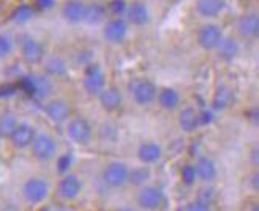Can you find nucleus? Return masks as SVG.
<instances>
[{"label": "nucleus", "mask_w": 259, "mask_h": 211, "mask_svg": "<svg viewBox=\"0 0 259 211\" xmlns=\"http://www.w3.org/2000/svg\"><path fill=\"white\" fill-rule=\"evenodd\" d=\"M49 194V184L43 178H29L22 186V195L29 203H40Z\"/></svg>", "instance_id": "obj_1"}, {"label": "nucleus", "mask_w": 259, "mask_h": 211, "mask_svg": "<svg viewBox=\"0 0 259 211\" xmlns=\"http://www.w3.org/2000/svg\"><path fill=\"white\" fill-rule=\"evenodd\" d=\"M130 170L125 163L115 161L106 166V169L103 170V181L111 188H120L128 181Z\"/></svg>", "instance_id": "obj_2"}, {"label": "nucleus", "mask_w": 259, "mask_h": 211, "mask_svg": "<svg viewBox=\"0 0 259 211\" xmlns=\"http://www.w3.org/2000/svg\"><path fill=\"white\" fill-rule=\"evenodd\" d=\"M57 151L56 140L48 134H36L32 142V153L36 160L40 161H49L51 157H54Z\"/></svg>", "instance_id": "obj_3"}, {"label": "nucleus", "mask_w": 259, "mask_h": 211, "mask_svg": "<svg viewBox=\"0 0 259 211\" xmlns=\"http://www.w3.org/2000/svg\"><path fill=\"white\" fill-rule=\"evenodd\" d=\"M21 54H22V59L27 63L38 65L45 57V47L41 46L40 41H36L35 38L24 35L21 36Z\"/></svg>", "instance_id": "obj_4"}, {"label": "nucleus", "mask_w": 259, "mask_h": 211, "mask_svg": "<svg viewBox=\"0 0 259 211\" xmlns=\"http://www.w3.org/2000/svg\"><path fill=\"white\" fill-rule=\"evenodd\" d=\"M82 84L89 95H100V91L105 88V84H106L105 73L101 71L98 65H89L85 68V76H84Z\"/></svg>", "instance_id": "obj_5"}, {"label": "nucleus", "mask_w": 259, "mask_h": 211, "mask_svg": "<svg viewBox=\"0 0 259 211\" xmlns=\"http://www.w3.org/2000/svg\"><path fill=\"white\" fill-rule=\"evenodd\" d=\"M163 202H164V194L157 186H146L138 194V205L142 209L153 211V209L160 208Z\"/></svg>", "instance_id": "obj_6"}, {"label": "nucleus", "mask_w": 259, "mask_h": 211, "mask_svg": "<svg viewBox=\"0 0 259 211\" xmlns=\"http://www.w3.org/2000/svg\"><path fill=\"white\" fill-rule=\"evenodd\" d=\"M132 95L139 106H146L157 98V87L146 79H138L132 85Z\"/></svg>", "instance_id": "obj_7"}, {"label": "nucleus", "mask_w": 259, "mask_h": 211, "mask_svg": "<svg viewBox=\"0 0 259 211\" xmlns=\"http://www.w3.org/2000/svg\"><path fill=\"white\" fill-rule=\"evenodd\" d=\"M222 39H223V32L215 24L204 25L198 35V43L201 44V47H204L207 50L217 49V46L220 44Z\"/></svg>", "instance_id": "obj_8"}, {"label": "nucleus", "mask_w": 259, "mask_h": 211, "mask_svg": "<svg viewBox=\"0 0 259 211\" xmlns=\"http://www.w3.org/2000/svg\"><path fill=\"white\" fill-rule=\"evenodd\" d=\"M35 129L29 123H18L10 134V140L16 148H27L35 139Z\"/></svg>", "instance_id": "obj_9"}, {"label": "nucleus", "mask_w": 259, "mask_h": 211, "mask_svg": "<svg viewBox=\"0 0 259 211\" xmlns=\"http://www.w3.org/2000/svg\"><path fill=\"white\" fill-rule=\"evenodd\" d=\"M68 136L76 143H87L92 139V128L84 118H73L68 125Z\"/></svg>", "instance_id": "obj_10"}, {"label": "nucleus", "mask_w": 259, "mask_h": 211, "mask_svg": "<svg viewBox=\"0 0 259 211\" xmlns=\"http://www.w3.org/2000/svg\"><path fill=\"white\" fill-rule=\"evenodd\" d=\"M45 112L54 123H63L70 118V106L63 99H53L45 106Z\"/></svg>", "instance_id": "obj_11"}, {"label": "nucleus", "mask_w": 259, "mask_h": 211, "mask_svg": "<svg viewBox=\"0 0 259 211\" xmlns=\"http://www.w3.org/2000/svg\"><path fill=\"white\" fill-rule=\"evenodd\" d=\"M126 32H128V27H126V22L123 19H112L106 24L105 27V39L108 43H112V44H119L122 43L125 36H126Z\"/></svg>", "instance_id": "obj_12"}, {"label": "nucleus", "mask_w": 259, "mask_h": 211, "mask_svg": "<svg viewBox=\"0 0 259 211\" xmlns=\"http://www.w3.org/2000/svg\"><path fill=\"white\" fill-rule=\"evenodd\" d=\"M81 192V181L76 175H65L59 183V194L63 199H76Z\"/></svg>", "instance_id": "obj_13"}, {"label": "nucleus", "mask_w": 259, "mask_h": 211, "mask_svg": "<svg viewBox=\"0 0 259 211\" xmlns=\"http://www.w3.org/2000/svg\"><path fill=\"white\" fill-rule=\"evenodd\" d=\"M100 104L103 106V109L108 112H114L117 111L122 106V95L120 91L115 87H109V88H103L100 91Z\"/></svg>", "instance_id": "obj_14"}, {"label": "nucleus", "mask_w": 259, "mask_h": 211, "mask_svg": "<svg viewBox=\"0 0 259 211\" xmlns=\"http://www.w3.org/2000/svg\"><path fill=\"white\" fill-rule=\"evenodd\" d=\"M239 32L243 38L253 39L259 33V18L256 13H247L239 19Z\"/></svg>", "instance_id": "obj_15"}, {"label": "nucleus", "mask_w": 259, "mask_h": 211, "mask_svg": "<svg viewBox=\"0 0 259 211\" xmlns=\"http://www.w3.org/2000/svg\"><path fill=\"white\" fill-rule=\"evenodd\" d=\"M84 13H85V5L79 2V0H70V2L63 5V10H62L63 18L73 24L81 22L84 19Z\"/></svg>", "instance_id": "obj_16"}, {"label": "nucleus", "mask_w": 259, "mask_h": 211, "mask_svg": "<svg viewBox=\"0 0 259 211\" xmlns=\"http://www.w3.org/2000/svg\"><path fill=\"white\" fill-rule=\"evenodd\" d=\"M138 157L141 163L144 164H152L157 163L161 157V148L160 145H157L155 142H146L142 143L141 147L138 148Z\"/></svg>", "instance_id": "obj_17"}, {"label": "nucleus", "mask_w": 259, "mask_h": 211, "mask_svg": "<svg viewBox=\"0 0 259 211\" xmlns=\"http://www.w3.org/2000/svg\"><path fill=\"white\" fill-rule=\"evenodd\" d=\"M232 101H234V93H232V90L226 85H220L215 90V95L212 99V108L215 111H223V109L229 108Z\"/></svg>", "instance_id": "obj_18"}, {"label": "nucleus", "mask_w": 259, "mask_h": 211, "mask_svg": "<svg viewBox=\"0 0 259 211\" xmlns=\"http://www.w3.org/2000/svg\"><path fill=\"white\" fill-rule=\"evenodd\" d=\"M194 172L196 177H199L202 181H213L217 177V166L209 157H199L196 166H194Z\"/></svg>", "instance_id": "obj_19"}, {"label": "nucleus", "mask_w": 259, "mask_h": 211, "mask_svg": "<svg viewBox=\"0 0 259 211\" xmlns=\"http://www.w3.org/2000/svg\"><path fill=\"white\" fill-rule=\"evenodd\" d=\"M223 0H198L196 10L202 18H215L223 10Z\"/></svg>", "instance_id": "obj_20"}, {"label": "nucleus", "mask_w": 259, "mask_h": 211, "mask_svg": "<svg viewBox=\"0 0 259 211\" xmlns=\"http://www.w3.org/2000/svg\"><path fill=\"white\" fill-rule=\"evenodd\" d=\"M198 114L193 108H187L180 112L179 115V126L182 128V131L185 133H193V131H196V128L199 126V122H198Z\"/></svg>", "instance_id": "obj_21"}, {"label": "nucleus", "mask_w": 259, "mask_h": 211, "mask_svg": "<svg viewBox=\"0 0 259 211\" xmlns=\"http://www.w3.org/2000/svg\"><path fill=\"white\" fill-rule=\"evenodd\" d=\"M217 49H218V57L225 62H229L232 59H236L239 52V44L234 38H223L217 46Z\"/></svg>", "instance_id": "obj_22"}, {"label": "nucleus", "mask_w": 259, "mask_h": 211, "mask_svg": "<svg viewBox=\"0 0 259 211\" xmlns=\"http://www.w3.org/2000/svg\"><path fill=\"white\" fill-rule=\"evenodd\" d=\"M126 10H128V19H130V22H133L135 25H146L149 22V19H150L149 10H147V7L144 4L136 2V4H133L132 7L126 8Z\"/></svg>", "instance_id": "obj_23"}, {"label": "nucleus", "mask_w": 259, "mask_h": 211, "mask_svg": "<svg viewBox=\"0 0 259 211\" xmlns=\"http://www.w3.org/2000/svg\"><path fill=\"white\" fill-rule=\"evenodd\" d=\"M157 96H158L160 106H161L163 109H166V111H174L177 106H179V102H180L179 93H177L174 88H171V87L163 88Z\"/></svg>", "instance_id": "obj_24"}, {"label": "nucleus", "mask_w": 259, "mask_h": 211, "mask_svg": "<svg viewBox=\"0 0 259 211\" xmlns=\"http://www.w3.org/2000/svg\"><path fill=\"white\" fill-rule=\"evenodd\" d=\"M106 16V8L103 7L101 4H92L85 7V13H84V19L87 24L90 25H95V24H100L103 19Z\"/></svg>", "instance_id": "obj_25"}, {"label": "nucleus", "mask_w": 259, "mask_h": 211, "mask_svg": "<svg viewBox=\"0 0 259 211\" xmlns=\"http://www.w3.org/2000/svg\"><path fill=\"white\" fill-rule=\"evenodd\" d=\"M33 81H35V96L36 98H46L53 93V82L48 76L41 74H33Z\"/></svg>", "instance_id": "obj_26"}, {"label": "nucleus", "mask_w": 259, "mask_h": 211, "mask_svg": "<svg viewBox=\"0 0 259 211\" xmlns=\"http://www.w3.org/2000/svg\"><path fill=\"white\" fill-rule=\"evenodd\" d=\"M45 71L49 76H65L67 74V62L59 57L49 59L45 65Z\"/></svg>", "instance_id": "obj_27"}, {"label": "nucleus", "mask_w": 259, "mask_h": 211, "mask_svg": "<svg viewBox=\"0 0 259 211\" xmlns=\"http://www.w3.org/2000/svg\"><path fill=\"white\" fill-rule=\"evenodd\" d=\"M18 120L13 114H4L0 117V136L2 137H10V134L13 133V129L16 128Z\"/></svg>", "instance_id": "obj_28"}, {"label": "nucleus", "mask_w": 259, "mask_h": 211, "mask_svg": "<svg viewBox=\"0 0 259 211\" xmlns=\"http://www.w3.org/2000/svg\"><path fill=\"white\" fill-rule=\"evenodd\" d=\"M33 8L29 7V5H21L18 7L15 11L11 13V21L13 22H16V24H24V22H27L33 18Z\"/></svg>", "instance_id": "obj_29"}, {"label": "nucleus", "mask_w": 259, "mask_h": 211, "mask_svg": "<svg viewBox=\"0 0 259 211\" xmlns=\"http://www.w3.org/2000/svg\"><path fill=\"white\" fill-rule=\"evenodd\" d=\"M150 177V170L149 167H136L135 170H132L128 175V181L133 183L135 186H141V184H144Z\"/></svg>", "instance_id": "obj_30"}, {"label": "nucleus", "mask_w": 259, "mask_h": 211, "mask_svg": "<svg viewBox=\"0 0 259 211\" xmlns=\"http://www.w3.org/2000/svg\"><path fill=\"white\" fill-rule=\"evenodd\" d=\"M180 178H182L184 184H188V186L196 181V172H194V166L185 164L182 167V170H180Z\"/></svg>", "instance_id": "obj_31"}, {"label": "nucleus", "mask_w": 259, "mask_h": 211, "mask_svg": "<svg viewBox=\"0 0 259 211\" xmlns=\"http://www.w3.org/2000/svg\"><path fill=\"white\" fill-rule=\"evenodd\" d=\"M13 49V39L5 35V33H0V59L7 57Z\"/></svg>", "instance_id": "obj_32"}, {"label": "nucleus", "mask_w": 259, "mask_h": 211, "mask_svg": "<svg viewBox=\"0 0 259 211\" xmlns=\"http://www.w3.org/2000/svg\"><path fill=\"white\" fill-rule=\"evenodd\" d=\"M21 88L25 91L27 95L30 96H35V81H33V76H24L21 77V82H19Z\"/></svg>", "instance_id": "obj_33"}, {"label": "nucleus", "mask_w": 259, "mask_h": 211, "mask_svg": "<svg viewBox=\"0 0 259 211\" xmlns=\"http://www.w3.org/2000/svg\"><path fill=\"white\" fill-rule=\"evenodd\" d=\"M71 163H73V157L70 153H65L59 157V161H57V172L60 174H65L67 170L71 167Z\"/></svg>", "instance_id": "obj_34"}, {"label": "nucleus", "mask_w": 259, "mask_h": 211, "mask_svg": "<svg viewBox=\"0 0 259 211\" xmlns=\"http://www.w3.org/2000/svg\"><path fill=\"white\" fill-rule=\"evenodd\" d=\"M108 10H109V13H112V15L120 16L126 11V2H125V0H112V2L109 4V7H108Z\"/></svg>", "instance_id": "obj_35"}, {"label": "nucleus", "mask_w": 259, "mask_h": 211, "mask_svg": "<svg viewBox=\"0 0 259 211\" xmlns=\"http://www.w3.org/2000/svg\"><path fill=\"white\" fill-rule=\"evenodd\" d=\"M213 199H215V191L212 188H202L199 191V194H198V199L196 200L209 205L210 202H213Z\"/></svg>", "instance_id": "obj_36"}, {"label": "nucleus", "mask_w": 259, "mask_h": 211, "mask_svg": "<svg viewBox=\"0 0 259 211\" xmlns=\"http://www.w3.org/2000/svg\"><path fill=\"white\" fill-rule=\"evenodd\" d=\"M187 211H210V206L207 203H202L199 200H194L191 203H188Z\"/></svg>", "instance_id": "obj_37"}, {"label": "nucleus", "mask_w": 259, "mask_h": 211, "mask_svg": "<svg viewBox=\"0 0 259 211\" xmlns=\"http://www.w3.org/2000/svg\"><path fill=\"white\" fill-rule=\"evenodd\" d=\"M54 0H35V7L38 10H41V11H48L54 7Z\"/></svg>", "instance_id": "obj_38"}, {"label": "nucleus", "mask_w": 259, "mask_h": 211, "mask_svg": "<svg viewBox=\"0 0 259 211\" xmlns=\"http://www.w3.org/2000/svg\"><path fill=\"white\" fill-rule=\"evenodd\" d=\"M213 120V114L210 111H204L201 114H198V122L199 125H207V123H210Z\"/></svg>", "instance_id": "obj_39"}, {"label": "nucleus", "mask_w": 259, "mask_h": 211, "mask_svg": "<svg viewBox=\"0 0 259 211\" xmlns=\"http://www.w3.org/2000/svg\"><path fill=\"white\" fill-rule=\"evenodd\" d=\"M16 91V85L13 84H7V85H2L0 87V96H10Z\"/></svg>", "instance_id": "obj_40"}, {"label": "nucleus", "mask_w": 259, "mask_h": 211, "mask_svg": "<svg viewBox=\"0 0 259 211\" xmlns=\"http://www.w3.org/2000/svg\"><path fill=\"white\" fill-rule=\"evenodd\" d=\"M259 174H257V170H254V172L250 175V178H248V184L251 186V189L253 191H257L259 189Z\"/></svg>", "instance_id": "obj_41"}, {"label": "nucleus", "mask_w": 259, "mask_h": 211, "mask_svg": "<svg viewBox=\"0 0 259 211\" xmlns=\"http://www.w3.org/2000/svg\"><path fill=\"white\" fill-rule=\"evenodd\" d=\"M257 154H259V151H257V148H254V150L251 151V163H253V166H254V167H257V166H259Z\"/></svg>", "instance_id": "obj_42"}, {"label": "nucleus", "mask_w": 259, "mask_h": 211, "mask_svg": "<svg viewBox=\"0 0 259 211\" xmlns=\"http://www.w3.org/2000/svg\"><path fill=\"white\" fill-rule=\"evenodd\" d=\"M247 117L251 118V120H253L254 123H257V109H253V111L247 112Z\"/></svg>", "instance_id": "obj_43"}, {"label": "nucleus", "mask_w": 259, "mask_h": 211, "mask_svg": "<svg viewBox=\"0 0 259 211\" xmlns=\"http://www.w3.org/2000/svg\"><path fill=\"white\" fill-rule=\"evenodd\" d=\"M119 211H133L132 208H122V209H119Z\"/></svg>", "instance_id": "obj_44"}, {"label": "nucleus", "mask_w": 259, "mask_h": 211, "mask_svg": "<svg viewBox=\"0 0 259 211\" xmlns=\"http://www.w3.org/2000/svg\"><path fill=\"white\" fill-rule=\"evenodd\" d=\"M251 211H259V208H257V206H256V205H254V206H253V209H251Z\"/></svg>", "instance_id": "obj_45"}, {"label": "nucleus", "mask_w": 259, "mask_h": 211, "mask_svg": "<svg viewBox=\"0 0 259 211\" xmlns=\"http://www.w3.org/2000/svg\"><path fill=\"white\" fill-rule=\"evenodd\" d=\"M0 142H2V136H0Z\"/></svg>", "instance_id": "obj_46"}, {"label": "nucleus", "mask_w": 259, "mask_h": 211, "mask_svg": "<svg viewBox=\"0 0 259 211\" xmlns=\"http://www.w3.org/2000/svg\"><path fill=\"white\" fill-rule=\"evenodd\" d=\"M43 211H48V209H43Z\"/></svg>", "instance_id": "obj_47"}]
</instances>
